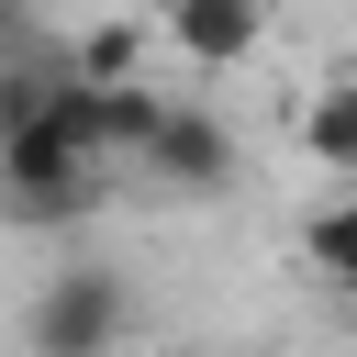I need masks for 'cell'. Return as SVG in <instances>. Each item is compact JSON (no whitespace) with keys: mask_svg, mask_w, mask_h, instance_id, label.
<instances>
[{"mask_svg":"<svg viewBox=\"0 0 357 357\" xmlns=\"http://www.w3.org/2000/svg\"><path fill=\"white\" fill-rule=\"evenodd\" d=\"M123 335H134V279L123 268H100V257L45 268V290L22 312V357H123Z\"/></svg>","mask_w":357,"mask_h":357,"instance_id":"obj_1","label":"cell"},{"mask_svg":"<svg viewBox=\"0 0 357 357\" xmlns=\"http://www.w3.org/2000/svg\"><path fill=\"white\" fill-rule=\"evenodd\" d=\"M268 22H279V0H167V45L190 67H245L268 45Z\"/></svg>","mask_w":357,"mask_h":357,"instance_id":"obj_3","label":"cell"},{"mask_svg":"<svg viewBox=\"0 0 357 357\" xmlns=\"http://www.w3.org/2000/svg\"><path fill=\"white\" fill-rule=\"evenodd\" d=\"M145 178H167V190H190V201H223L234 190V134H223V112H201V100H167V123L145 134V156H134Z\"/></svg>","mask_w":357,"mask_h":357,"instance_id":"obj_2","label":"cell"},{"mask_svg":"<svg viewBox=\"0 0 357 357\" xmlns=\"http://www.w3.org/2000/svg\"><path fill=\"white\" fill-rule=\"evenodd\" d=\"M301 156L335 167V178H357V67H335V78L301 100Z\"/></svg>","mask_w":357,"mask_h":357,"instance_id":"obj_4","label":"cell"},{"mask_svg":"<svg viewBox=\"0 0 357 357\" xmlns=\"http://www.w3.org/2000/svg\"><path fill=\"white\" fill-rule=\"evenodd\" d=\"M11 56H45V45H33V0H0V67H11Z\"/></svg>","mask_w":357,"mask_h":357,"instance_id":"obj_6","label":"cell"},{"mask_svg":"<svg viewBox=\"0 0 357 357\" xmlns=\"http://www.w3.org/2000/svg\"><path fill=\"white\" fill-rule=\"evenodd\" d=\"M301 268H312L324 290H346V301H357V190H346V201H324V212L301 223Z\"/></svg>","mask_w":357,"mask_h":357,"instance_id":"obj_5","label":"cell"}]
</instances>
